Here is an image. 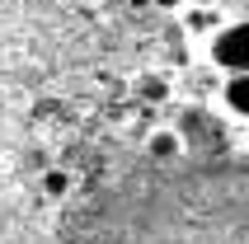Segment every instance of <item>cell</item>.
Segmentation results:
<instances>
[{
	"mask_svg": "<svg viewBox=\"0 0 249 244\" xmlns=\"http://www.w3.org/2000/svg\"><path fill=\"white\" fill-rule=\"evenodd\" d=\"M66 244H249V164L85 192L66 221Z\"/></svg>",
	"mask_w": 249,
	"mask_h": 244,
	"instance_id": "6da1fadb",
	"label": "cell"
}]
</instances>
